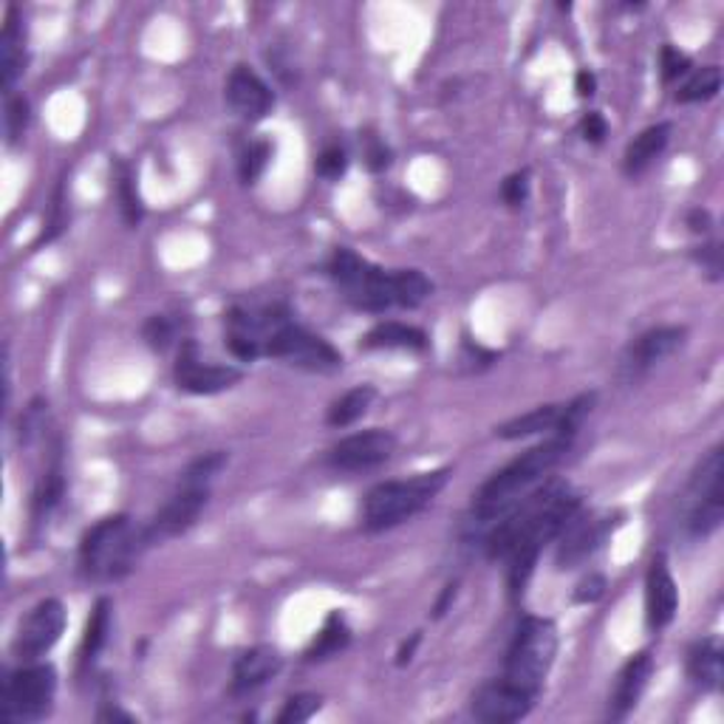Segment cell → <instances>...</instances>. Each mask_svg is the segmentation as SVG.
<instances>
[{
	"label": "cell",
	"mask_w": 724,
	"mask_h": 724,
	"mask_svg": "<svg viewBox=\"0 0 724 724\" xmlns=\"http://www.w3.org/2000/svg\"><path fill=\"white\" fill-rule=\"evenodd\" d=\"M571 450V439L552 437L549 442H541L521 453L518 459L501 468L499 473L490 475L473 495V506H470L468 529L473 535H487L490 526L499 524L518 501L538 487L541 481L549 479V473L558 468Z\"/></svg>",
	"instance_id": "obj_1"
},
{
	"label": "cell",
	"mask_w": 724,
	"mask_h": 724,
	"mask_svg": "<svg viewBox=\"0 0 724 724\" xmlns=\"http://www.w3.org/2000/svg\"><path fill=\"white\" fill-rule=\"evenodd\" d=\"M145 546L141 526L128 515H108L96 521L80 541V571L94 584H116L136 569Z\"/></svg>",
	"instance_id": "obj_2"
},
{
	"label": "cell",
	"mask_w": 724,
	"mask_h": 724,
	"mask_svg": "<svg viewBox=\"0 0 724 724\" xmlns=\"http://www.w3.org/2000/svg\"><path fill=\"white\" fill-rule=\"evenodd\" d=\"M584 506V499L577 493H571V487L566 484L564 490L552 495L538 513L533 515V521L524 526V533L518 535V541L513 544L510 555H506V589H510V597L515 602L524 597L526 586L533 580L535 566L541 560V552L549 544H555V538L560 535L566 524H569L571 515Z\"/></svg>",
	"instance_id": "obj_3"
},
{
	"label": "cell",
	"mask_w": 724,
	"mask_h": 724,
	"mask_svg": "<svg viewBox=\"0 0 724 724\" xmlns=\"http://www.w3.org/2000/svg\"><path fill=\"white\" fill-rule=\"evenodd\" d=\"M450 481V468L417 473L405 481H382L368 490L363 501V529L366 533H388L405 521L417 518L430 501L437 499Z\"/></svg>",
	"instance_id": "obj_4"
},
{
	"label": "cell",
	"mask_w": 724,
	"mask_h": 724,
	"mask_svg": "<svg viewBox=\"0 0 724 724\" xmlns=\"http://www.w3.org/2000/svg\"><path fill=\"white\" fill-rule=\"evenodd\" d=\"M560 634L549 617H526L515 631V640L506 651L504 680L538 699L558 657Z\"/></svg>",
	"instance_id": "obj_5"
},
{
	"label": "cell",
	"mask_w": 724,
	"mask_h": 724,
	"mask_svg": "<svg viewBox=\"0 0 724 724\" xmlns=\"http://www.w3.org/2000/svg\"><path fill=\"white\" fill-rule=\"evenodd\" d=\"M328 277L337 286L346 303L368 315H385L388 308H397V283L394 272L382 270L377 263L359 258L357 252L340 246L328 261Z\"/></svg>",
	"instance_id": "obj_6"
},
{
	"label": "cell",
	"mask_w": 724,
	"mask_h": 724,
	"mask_svg": "<svg viewBox=\"0 0 724 724\" xmlns=\"http://www.w3.org/2000/svg\"><path fill=\"white\" fill-rule=\"evenodd\" d=\"M724 450L713 448L693 470L685 490V533L693 541H705L724 521Z\"/></svg>",
	"instance_id": "obj_7"
},
{
	"label": "cell",
	"mask_w": 724,
	"mask_h": 724,
	"mask_svg": "<svg viewBox=\"0 0 724 724\" xmlns=\"http://www.w3.org/2000/svg\"><path fill=\"white\" fill-rule=\"evenodd\" d=\"M57 696V671L49 662H23L3 685V718L14 724L43 722Z\"/></svg>",
	"instance_id": "obj_8"
},
{
	"label": "cell",
	"mask_w": 724,
	"mask_h": 724,
	"mask_svg": "<svg viewBox=\"0 0 724 724\" xmlns=\"http://www.w3.org/2000/svg\"><path fill=\"white\" fill-rule=\"evenodd\" d=\"M266 357L281 359L286 366L303 368L308 374H334L343 368V354L332 343L323 340L321 334L295 323L292 315L272 332L266 343Z\"/></svg>",
	"instance_id": "obj_9"
},
{
	"label": "cell",
	"mask_w": 724,
	"mask_h": 724,
	"mask_svg": "<svg viewBox=\"0 0 724 724\" xmlns=\"http://www.w3.org/2000/svg\"><path fill=\"white\" fill-rule=\"evenodd\" d=\"M622 515H597L589 513L586 506H580L569 518V524L560 529L558 549H555V569H577L600 549L606 541L611 538L617 526H620Z\"/></svg>",
	"instance_id": "obj_10"
},
{
	"label": "cell",
	"mask_w": 724,
	"mask_h": 724,
	"mask_svg": "<svg viewBox=\"0 0 724 724\" xmlns=\"http://www.w3.org/2000/svg\"><path fill=\"white\" fill-rule=\"evenodd\" d=\"M65 622H69V615H65V606L57 597L40 600L38 606L20 620V629L12 642L14 657L23 662H38L40 657H45L57 646L65 631Z\"/></svg>",
	"instance_id": "obj_11"
},
{
	"label": "cell",
	"mask_w": 724,
	"mask_h": 724,
	"mask_svg": "<svg viewBox=\"0 0 724 724\" xmlns=\"http://www.w3.org/2000/svg\"><path fill=\"white\" fill-rule=\"evenodd\" d=\"M210 504V487H190V484H179L170 501L161 506L159 513L141 526V535H145V546H159L167 544V541L179 538L190 529L196 521L201 518V513Z\"/></svg>",
	"instance_id": "obj_12"
},
{
	"label": "cell",
	"mask_w": 724,
	"mask_h": 724,
	"mask_svg": "<svg viewBox=\"0 0 724 724\" xmlns=\"http://www.w3.org/2000/svg\"><path fill=\"white\" fill-rule=\"evenodd\" d=\"M394 453H397V437L391 430L371 428L332 444L326 464L337 473H368V470L382 468Z\"/></svg>",
	"instance_id": "obj_13"
},
{
	"label": "cell",
	"mask_w": 724,
	"mask_h": 724,
	"mask_svg": "<svg viewBox=\"0 0 724 724\" xmlns=\"http://www.w3.org/2000/svg\"><path fill=\"white\" fill-rule=\"evenodd\" d=\"M174 379L181 391L196 394V397H212V394H224L235 388L244 371L235 366H216V363H204L199 357V346L192 340H181L179 359H176Z\"/></svg>",
	"instance_id": "obj_14"
},
{
	"label": "cell",
	"mask_w": 724,
	"mask_h": 724,
	"mask_svg": "<svg viewBox=\"0 0 724 724\" xmlns=\"http://www.w3.org/2000/svg\"><path fill=\"white\" fill-rule=\"evenodd\" d=\"M535 696L501 680H490L470 699V713L484 724H513L533 713Z\"/></svg>",
	"instance_id": "obj_15"
},
{
	"label": "cell",
	"mask_w": 724,
	"mask_h": 724,
	"mask_svg": "<svg viewBox=\"0 0 724 724\" xmlns=\"http://www.w3.org/2000/svg\"><path fill=\"white\" fill-rule=\"evenodd\" d=\"M680 611V589L671 575L665 552H657L646 571V626L651 634H660Z\"/></svg>",
	"instance_id": "obj_16"
},
{
	"label": "cell",
	"mask_w": 724,
	"mask_h": 724,
	"mask_svg": "<svg viewBox=\"0 0 724 724\" xmlns=\"http://www.w3.org/2000/svg\"><path fill=\"white\" fill-rule=\"evenodd\" d=\"M224 96L232 114L244 123H261L263 116H270V111L275 108V91L263 83L261 74L250 65L232 69Z\"/></svg>",
	"instance_id": "obj_17"
},
{
	"label": "cell",
	"mask_w": 724,
	"mask_h": 724,
	"mask_svg": "<svg viewBox=\"0 0 724 724\" xmlns=\"http://www.w3.org/2000/svg\"><path fill=\"white\" fill-rule=\"evenodd\" d=\"M688 328L682 326H660L651 328L629 348L626 359H622V374L626 379H640L642 374H648L654 366L665 363L668 357L680 351L685 346Z\"/></svg>",
	"instance_id": "obj_18"
},
{
	"label": "cell",
	"mask_w": 724,
	"mask_h": 724,
	"mask_svg": "<svg viewBox=\"0 0 724 724\" xmlns=\"http://www.w3.org/2000/svg\"><path fill=\"white\" fill-rule=\"evenodd\" d=\"M654 676V657L651 651H640L622 665L617 685L609 699V718L611 722H622L637 705H640L642 693H646L648 682Z\"/></svg>",
	"instance_id": "obj_19"
},
{
	"label": "cell",
	"mask_w": 724,
	"mask_h": 724,
	"mask_svg": "<svg viewBox=\"0 0 724 724\" xmlns=\"http://www.w3.org/2000/svg\"><path fill=\"white\" fill-rule=\"evenodd\" d=\"M283 668V657L277 648L272 646H252L244 654L238 657L232 665V696H246V693L258 691L270 680H275Z\"/></svg>",
	"instance_id": "obj_20"
},
{
	"label": "cell",
	"mask_w": 724,
	"mask_h": 724,
	"mask_svg": "<svg viewBox=\"0 0 724 724\" xmlns=\"http://www.w3.org/2000/svg\"><path fill=\"white\" fill-rule=\"evenodd\" d=\"M27 38H23V23L18 18V9H7L3 20V34H0V77H3V91L14 94V83L27 74Z\"/></svg>",
	"instance_id": "obj_21"
},
{
	"label": "cell",
	"mask_w": 724,
	"mask_h": 724,
	"mask_svg": "<svg viewBox=\"0 0 724 724\" xmlns=\"http://www.w3.org/2000/svg\"><path fill=\"white\" fill-rule=\"evenodd\" d=\"M359 348L363 351H424L428 334L408 323L385 321L359 337Z\"/></svg>",
	"instance_id": "obj_22"
},
{
	"label": "cell",
	"mask_w": 724,
	"mask_h": 724,
	"mask_svg": "<svg viewBox=\"0 0 724 724\" xmlns=\"http://www.w3.org/2000/svg\"><path fill=\"white\" fill-rule=\"evenodd\" d=\"M688 676H691L693 685L702 688V691H722L724 651L716 637H705V640L693 642V648L688 651Z\"/></svg>",
	"instance_id": "obj_23"
},
{
	"label": "cell",
	"mask_w": 724,
	"mask_h": 724,
	"mask_svg": "<svg viewBox=\"0 0 724 724\" xmlns=\"http://www.w3.org/2000/svg\"><path fill=\"white\" fill-rule=\"evenodd\" d=\"M671 123H657L642 130L629 148H626V156H622V170H626V176L637 179V176L646 174L648 167L665 154L668 141H671Z\"/></svg>",
	"instance_id": "obj_24"
},
{
	"label": "cell",
	"mask_w": 724,
	"mask_h": 724,
	"mask_svg": "<svg viewBox=\"0 0 724 724\" xmlns=\"http://www.w3.org/2000/svg\"><path fill=\"white\" fill-rule=\"evenodd\" d=\"M560 417H564V405H541V408L529 410L524 417H515L510 422L495 428V437L504 442H518V439L538 437V433H552L558 430Z\"/></svg>",
	"instance_id": "obj_25"
},
{
	"label": "cell",
	"mask_w": 724,
	"mask_h": 724,
	"mask_svg": "<svg viewBox=\"0 0 724 724\" xmlns=\"http://www.w3.org/2000/svg\"><path fill=\"white\" fill-rule=\"evenodd\" d=\"M348 646H351V626H348L343 611H332V615L326 617V622H323V629L317 631V637L312 640V646L306 648L303 660L326 662L332 660V657L343 654Z\"/></svg>",
	"instance_id": "obj_26"
},
{
	"label": "cell",
	"mask_w": 724,
	"mask_h": 724,
	"mask_svg": "<svg viewBox=\"0 0 724 724\" xmlns=\"http://www.w3.org/2000/svg\"><path fill=\"white\" fill-rule=\"evenodd\" d=\"M374 399H377L374 385H357V388L343 394L340 399H334L326 413V424L328 428H348V424L359 422L371 410Z\"/></svg>",
	"instance_id": "obj_27"
},
{
	"label": "cell",
	"mask_w": 724,
	"mask_h": 724,
	"mask_svg": "<svg viewBox=\"0 0 724 724\" xmlns=\"http://www.w3.org/2000/svg\"><path fill=\"white\" fill-rule=\"evenodd\" d=\"M111 611H114V606H111L108 597H99V600L94 602V609H91V615H88V622H85L83 648H80V660H83V665H91L96 657L103 654L105 646H108Z\"/></svg>",
	"instance_id": "obj_28"
},
{
	"label": "cell",
	"mask_w": 724,
	"mask_h": 724,
	"mask_svg": "<svg viewBox=\"0 0 724 724\" xmlns=\"http://www.w3.org/2000/svg\"><path fill=\"white\" fill-rule=\"evenodd\" d=\"M114 170V192L116 201H119V210H123V219L128 227H139L141 219H145V207H141L139 199V187H136L134 167L125 165V161H116Z\"/></svg>",
	"instance_id": "obj_29"
},
{
	"label": "cell",
	"mask_w": 724,
	"mask_h": 724,
	"mask_svg": "<svg viewBox=\"0 0 724 724\" xmlns=\"http://www.w3.org/2000/svg\"><path fill=\"white\" fill-rule=\"evenodd\" d=\"M722 91V69L718 65H702V69L691 71V77L680 85L676 91V103L693 105V103H707Z\"/></svg>",
	"instance_id": "obj_30"
},
{
	"label": "cell",
	"mask_w": 724,
	"mask_h": 724,
	"mask_svg": "<svg viewBox=\"0 0 724 724\" xmlns=\"http://www.w3.org/2000/svg\"><path fill=\"white\" fill-rule=\"evenodd\" d=\"M65 495V479H63V468L60 462H54L52 468L45 470V475L40 479L38 490H34V501H32V518L38 524H43L49 515L57 510V504L63 501Z\"/></svg>",
	"instance_id": "obj_31"
},
{
	"label": "cell",
	"mask_w": 724,
	"mask_h": 724,
	"mask_svg": "<svg viewBox=\"0 0 724 724\" xmlns=\"http://www.w3.org/2000/svg\"><path fill=\"white\" fill-rule=\"evenodd\" d=\"M394 283H397V308H419L433 295V283L419 270H394Z\"/></svg>",
	"instance_id": "obj_32"
},
{
	"label": "cell",
	"mask_w": 724,
	"mask_h": 724,
	"mask_svg": "<svg viewBox=\"0 0 724 724\" xmlns=\"http://www.w3.org/2000/svg\"><path fill=\"white\" fill-rule=\"evenodd\" d=\"M230 464V453L224 450H212V453L199 455V459H192L190 464L181 473L179 484H190V487H210L212 481L219 479L224 473V468Z\"/></svg>",
	"instance_id": "obj_33"
},
{
	"label": "cell",
	"mask_w": 724,
	"mask_h": 724,
	"mask_svg": "<svg viewBox=\"0 0 724 724\" xmlns=\"http://www.w3.org/2000/svg\"><path fill=\"white\" fill-rule=\"evenodd\" d=\"M595 405H597L595 391L580 394V397H575L571 402H566L564 417H560V424H558V430H555V437H564V439H571V442H575V437L580 433L584 422L591 417Z\"/></svg>",
	"instance_id": "obj_34"
},
{
	"label": "cell",
	"mask_w": 724,
	"mask_h": 724,
	"mask_svg": "<svg viewBox=\"0 0 724 724\" xmlns=\"http://www.w3.org/2000/svg\"><path fill=\"white\" fill-rule=\"evenodd\" d=\"M272 159V145L266 139L250 141L241 154V161H238V174H241V181L244 185H255L263 176V170L270 167Z\"/></svg>",
	"instance_id": "obj_35"
},
{
	"label": "cell",
	"mask_w": 724,
	"mask_h": 724,
	"mask_svg": "<svg viewBox=\"0 0 724 724\" xmlns=\"http://www.w3.org/2000/svg\"><path fill=\"white\" fill-rule=\"evenodd\" d=\"M29 123H32V105L23 94H7V114H3V125H7L9 145H18L27 136Z\"/></svg>",
	"instance_id": "obj_36"
},
{
	"label": "cell",
	"mask_w": 724,
	"mask_h": 724,
	"mask_svg": "<svg viewBox=\"0 0 724 724\" xmlns=\"http://www.w3.org/2000/svg\"><path fill=\"white\" fill-rule=\"evenodd\" d=\"M323 696L317 693H295V696L286 699V705L281 707V713L275 716L277 724H303L308 718L321 713Z\"/></svg>",
	"instance_id": "obj_37"
},
{
	"label": "cell",
	"mask_w": 724,
	"mask_h": 724,
	"mask_svg": "<svg viewBox=\"0 0 724 724\" xmlns=\"http://www.w3.org/2000/svg\"><path fill=\"white\" fill-rule=\"evenodd\" d=\"M141 337H145L150 351L161 354L174 346L176 337H179V323L167 315H154L148 323H145V328H141Z\"/></svg>",
	"instance_id": "obj_38"
},
{
	"label": "cell",
	"mask_w": 724,
	"mask_h": 724,
	"mask_svg": "<svg viewBox=\"0 0 724 724\" xmlns=\"http://www.w3.org/2000/svg\"><path fill=\"white\" fill-rule=\"evenodd\" d=\"M359 148H363V161L371 174H385L394 161V150L385 145L382 136H377L374 130H363L359 134Z\"/></svg>",
	"instance_id": "obj_39"
},
{
	"label": "cell",
	"mask_w": 724,
	"mask_h": 724,
	"mask_svg": "<svg viewBox=\"0 0 724 724\" xmlns=\"http://www.w3.org/2000/svg\"><path fill=\"white\" fill-rule=\"evenodd\" d=\"M315 170L321 179L340 181L348 170L346 148H343V145H328V148H323V154L317 156L315 161Z\"/></svg>",
	"instance_id": "obj_40"
},
{
	"label": "cell",
	"mask_w": 724,
	"mask_h": 724,
	"mask_svg": "<svg viewBox=\"0 0 724 724\" xmlns=\"http://www.w3.org/2000/svg\"><path fill=\"white\" fill-rule=\"evenodd\" d=\"M688 71H691V57L682 54L680 49H673V45H662V52H660L662 83L665 85L676 83L680 77H685Z\"/></svg>",
	"instance_id": "obj_41"
},
{
	"label": "cell",
	"mask_w": 724,
	"mask_h": 724,
	"mask_svg": "<svg viewBox=\"0 0 724 724\" xmlns=\"http://www.w3.org/2000/svg\"><path fill=\"white\" fill-rule=\"evenodd\" d=\"M501 199L513 210L524 207L526 199H529V170H518V174L506 176V181L501 185Z\"/></svg>",
	"instance_id": "obj_42"
},
{
	"label": "cell",
	"mask_w": 724,
	"mask_h": 724,
	"mask_svg": "<svg viewBox=\"0 0 724 724\" xmlns=\"http://www.w3.org/2000/svg\"><path fill=\"white\" fill-rule=\"evenodd\" d=\"M691 255H693V261H696L699 270L705 272L711 281H722V246H718L716 241L696 246Z\"/></svg>",
	"instance_id": "obj_43"
},
{
	"label": "cell",
	"mask_w": 724,
	"mask_h": 724,
	"mask_svg": "<svg viewBox=\"0 0 724 724\" xmlns=\"http://www.w3.org/2000/svg\"><path fill=\"white\" fill-rule=\"evenodd\" d=\"M606 589H609V580H606V575H600V571H591L589 577H584V580L575 586V595H571V600L580 602V606H589V602L600 600V597L606 595Z\"/></svg>",
	"instance_id": "obj_44"
},
{
	"label": "cell",
	"mask_w": 724,
	"mask_h": 724,
	"mask_svg": "<svg viewBox=\"0 0 724 724\" xmlns=\"http://www.w3.org/2000/svg\"><path fill=\"white\" fill-rule=\"evenodd\" d=\"M606 134H609V123H606V116H602L600 111H589V114L580 119V136H584L586 141H591V145H600V141L606 139Z\"/></svg>",
	"instance_id": "obj_45"
},
{
	"label": "cell",
	"mask_w": 724,
	"mask_h": 724,
	"mask_svg": "<svg viewBox=\"0 0 724 724\" xmlns=\"http://www.w3.org/2000/svg\"><path fill=\"white\" fill-rule=\"evenodd\" d=\"M685 224L688 230L696 232V235H707V232L713 230V216L705 210V207H693V210H688Z\"/></svg>",
	"instance_id": "obj_46"
},
{
	"label": "cell",
	"mask_w": 724,
	"mask_h": 724,
	"mask_svg": "<svg viewBox=\"0 0 724 724\" xmlns=\"http://www.w3.org/2000/svg\"><path fill=\"white\" fill-rule=\"evenodd\" d=\"M575 91H577V96H584V99H589V96H595V94H597V77H595V71H589V69H580V71H577V77H575Z\"/></svg>",
	"instance_id": "obj_47"
},
{
	"label": "cell",
	"mask_w": 724,
	"mask_h": 724,
	"mask_svg": "<svg viewBox=\"0 0 724 724\" xmlns=\"http://www.w3.org/2000/svg\"><path fill=\"white\" fill-rule=\"evenodd\" d=\"M455 595H459V580H450V584L442 589V595H439L437 606H433V617H437V620H439V617L448 615V609L453 606Z\"/></svg>",
	"instance_id": "obj_48"
},
{
	"label": "cell",
	"mask_w": 724,
	"mask_h": 724,
	"mask_svg": "<svg viewBox=\"0 0 724 724\" xmlns=\"http://www.w3.org/2000/svg\"><path fill=\"white\" fill-rule=\"evenodd\" d=\"M419 642H422V634H419V631H413V634H410V640H405L402 646H399V651H397V665L399 668H405L410 660H413Z\"/></svg>",
	"instance_id": "obj_49"
},
{
	"label": "cell",
	"mask_w": 724,
	"mask_h": 724,
	"mask_svg": "<svg viewBox=\"0 0 724 724\" xmlns=\"http://www.w3.org/2000/svg\"><path fill=\"white\" fill-rule=\"evenodd\" d=\"M96 718H99V722H136L134 716H130V713H125V711H119V707H105V711H99L96 713Z\"/></svg>",
	"instance_id": "obj_50"
}]
</instances>
